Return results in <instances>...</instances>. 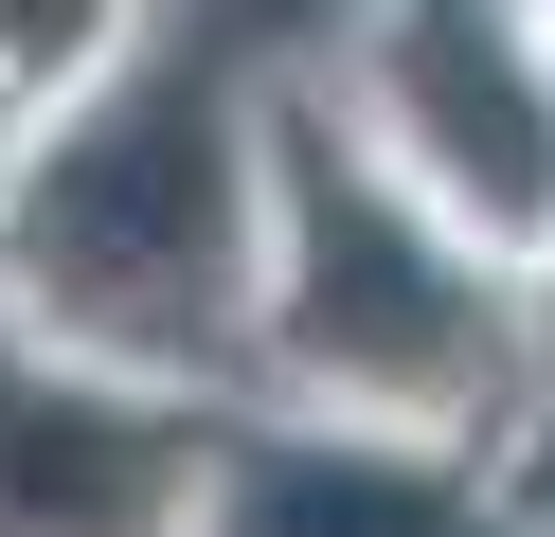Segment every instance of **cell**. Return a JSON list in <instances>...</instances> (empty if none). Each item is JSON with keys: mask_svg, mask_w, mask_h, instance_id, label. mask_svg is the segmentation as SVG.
Wrapping results in <instances>:
<instances>
[{"mask_svg": "<svg viewBox=\"0 0 555 537\" xmlns=\"http://www.w3.org/2000/svg\"><path fill=\"white\" fill-rule=\"evenodd\" d=\"M108 36V0H0V72H73Z\"/></svg>", "mask_w": 555, "mask_h": 537, "instance_id": "6da1fadb", "label": "cell"}]
</instances>
